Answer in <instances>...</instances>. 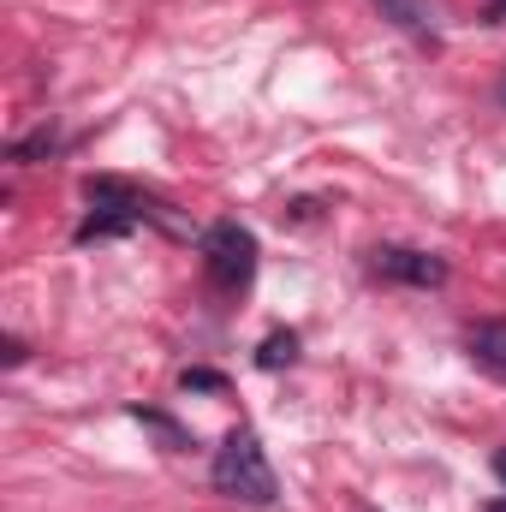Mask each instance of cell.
I'll return each instance as SVG.
<instances>
[{"instance_id": "cell-1", "label": "cell", "mask_w": 506, "mask_h": 512, "mask_svg": "<svg viewBox=\"0 0 506 512\" xmlns=\"http://www.w3.org/2000/svg\"><path fill=\"white\" fill-rule=\"evenodd\" d=\"M209 477H215V489L227 501H245V507H268L274 501V471H268V453H262V441H256L251 429H233L221 441Z\"/></svg>"}, {"instance_id": "cell-2", "label": "cell", "mask_w": 506, "mask_h": 512, "mask_svg": "<svg viewBox=\"0 0 506 512\" xmlns=\"http://www.w3.org/2000/svg\"><path fill=\"white\" fill-rule=\"evenodd\" d=\"M203 262H209V280L221 292H239V286H251V274H256V239L239 221H215L203 233Z\"/></svg>"}, {"instance_id": "cell-3", "label": "cell", "mask_w": 506, "mask_h": 512, "mask_svg": "<svg viewBox=\"0 0 506 512\" xmlns=\"http://www.w3.org/2000/svg\"><path fill=\"white\" fill-rule=\"evenodd\" d=\"M370 268L381 280H405V286H441L447 280V262L429 251H405V245H381L370 251Z\"/></svg>"}, {"instance_id": "cell-4", "label": "cell", "mask_w": 506, "mask_h": 512, "mask_svg": "<svg viewBox=\"0 0 506 512\" xmlns=\"http://www.w3.org/2000/svg\"><path fill=\"white\" fill-rule=\"evenodd\" d=\"M465 346H471V358H477L483 370L506 376V322H477V328L465 334Z\"/></svg>"}, {"instance_id": "cell-5", "label": "cell", "mask_w": 506, "mask_h": 512, "mask_svg": "<svg viewBox=\"0 0 506 512\" xmlns=\"http://www.w3.org/2000/svg\"><path fill=\"white\" fill-rule=\"evenodd\" d=\"M376 6H381V18H393L399 30H411V36H423V42L435 36V6H429V0H376Z\"/></svg>"}, {"instance_id": "cell-6", "label": "cell", "mask_w": 506, "mask_h": 512, "mask_svg": "<svg viewBox=\"0 0 506 512\" xmlns=\"http://www.w3.org/2000/svg\"><path fill=\"white\" fill-rule=\"evenodd\" d=\"M292 358H298V334H268V340H262V352H256V364H262V370H286Z\"/></svg>"}, {"instance_id": "cell-7", "label": "cell", "mask_w": 506, "mask_h": 512, "mask_svg": "<svg viewBox=\"0 0 506 512\" xmlns=\"http://www.w3.org/2000/svg\"><path fill=\"white\" fill-rule=\"evenodd\" d=\"M54 149H60V137H54V131H30V137H18V143H12V161H18V167H30L36 155H54Z\"/></svg>"}, {"instance_id": "cell-8", "label": "cell", "mask_w": 506, "mask_h": 512, "mask_svg": "<svg viewBox=\"0 0 506 512\" xmlns=\"http://www.w3.org/2000/svg\"><path fill=\"white\" fill-rule=\"evenodd\" d=\"M137 423H149V429H155V435H161V441H167L173 453H185V447H191V435H185V429H179L173 417H161V411H137Z\"/></svg>"}, {"instance_id": "cell-9", "label": "cell", "mask_w": 506, "mask_h": 512, "mask_svg": "<svg viewBox=\"0 0 506 512\" xmlns=\"http://www.w3.org/2000/svg\"><path fill=\"white\" fill-rule=\"evenodd\" d=\"M185 387H197V393H221V376H215V370H185Z\"/></svg>"}, {"instance_id": "cell-10", "label": "cell", "mask_w": 506, "mask_h": 512, "mask_svg": "<svg viewBox=\"0 0 506 512\" xmlns=\"http://www.w3.org/2000/svg\"><path fill=\"white\" fill-rule=\"evenodd\" d=\"M0 364H6V370H18V364H24V340H18V334H6V340H0Z\"/></svg>"}, {"instance_id": "cell-11", "label": "cell", "mask_w": 506, "mask_h": 512, "mask_svg": "<svg viewBox=\"0 0 506 512\" xmlns=\"http://www.w3.org/2000/svg\"><path fill=\"white\" fill-rule=\"evenodd\" d=\"M495 477H501V483H506V447H501V453H495Z\"/></svg>"}, {"instance_id": "cell-12", "label": "cell", "mask_w": 506, "mask_h": 512, "mask_svg": "<svg viewBox=\"0 0 506 512\" xmlns=\"http://www.w3.org/2000/svg\"><path fill=\"white\" fill-rule=\"evenodd\" d=\"M495 18H506V0H495Z\"/></svg>"}, {"instance_id": "cell-13", "label": "cell", "mask_w": 506, "mask_h": 512, "mask_svg": "<svg viewBox=\"0 0 506 512\" xmlns=\"http://www.w3.org/2000/svg\"><path fill=\"white\" fill-rule=\"evenodd\" d=\"M495 96H501V102H506V72H501V90H495Z\"/></svg>"}, {"instance_id": "cell-14", "label": "cell", "mask_w": 506, "mask_h": 512, "mask_svg": "<svg viewBox=\"0 0 506 512\" xmlns=\"http://www.w3.org/2000/svg\"><path fill=\"white\" fill-rule=\"evenodd\" d=\"M489 512H506V501H495V507H489Z\"/></svg>"}]
</instances>
